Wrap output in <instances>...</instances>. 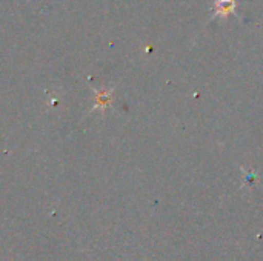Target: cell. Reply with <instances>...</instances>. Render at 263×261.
<instances>
[{"instance_id":"1","label":"cell","mask_w":263,"mask_h":261,"mask_svg":"<svg viewBox=\"0 0 263 261\" xmlns=\"http://www.w3.org/2000/svg\"><path fill=\"white\" fill-rule=\"evenodd\" d=\"M242 172L245 174V183H247L248 186H254L256 182L259 180V175H257V172H254V171H247L245 168H242Z\"/></svg>"}]
</instances>
